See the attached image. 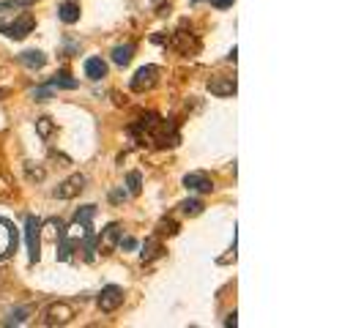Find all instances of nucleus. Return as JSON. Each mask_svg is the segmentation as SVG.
<instances>
[{"instance_id":"1","label":"nucleus","mask_w":364,"mask_h":328,"mask_svg":"<svg viewBox=\"0 0 364 328\" xmlns=\"http://www.w3.org/2000/svg\"><path fill=\"white\" fill-rule=\"evenodd\" d=\"M77 317V307L72 301H53L47 310L41 312V326H66Z\"/></svg>"},{"instance_id":"2","label":"nucleus","mask_w":364,"mask_h":328,"mask_svg":"<svg viewBox=\"0 0 364 328\" xmlns=\"http://www.w3.org/2000/svg\"><path fill=\"white\" fill-rule=\"evenodd\" d=\"M17 244H19L17 227L6 217H0V263L9 260V257L17 252Z\"/></svg>"},{"instance_id":"3","label":"nucleus","mask_w":364,"mask_h":328,"mask_svg":"<svg viewBox=\"0 0 364 328\" xmlns=\"http://www.w3.org/2000/svg\"><path fill=\"white\" fill-rule=\"evenodd\" d=\"M25 241H28V255L31 263H36L41 255V222L36 217L25 219Z\"/></svg>"},{"instance_id":"4","label":"nucleus","mask_w":364,"mask_h":328,"mask_svg":"<svg viewBox=\"0 0 364 328\" xmlns=\"http://www.w3.org/2000/svg\"><path fill=\"white\" fill-rule=\"evenodd\" d=\"M33 28H36V19H33V14H28V11H22L11 25H0V31H3L9 38H14V41L25 38Z\"/></svg>"},{"instance_id":"5","label":"nucleus","mask_w":364,"mask_h":328,"mask_svg":"<svg viewBox=\"0 0 364 328\" xmlns=\"http://www.w3.org/2000/svg\"><path fill=\"white\" fill-rule=\"evenodd\" d=\"M159 66H143V69H137V74L132 77V91L134 93H146V91H151L156 82H159Z\"/></svg>"},{"instance_id":"6","label":"nucleus","mask_w":364,"mask_h":328,"mask_svg":"<svg viewBox=\"0 0 364 328\" xmlns=\"http://www.w3.org/2000/svg\"><path fill=\"white\" fill-rule=\"evenodd\" d=\"M183 189L186 192H195V195H211L214 192V178L208 173H189L183 175Z\"/></svg>"},{"instance_id":"7","label":"nucleus","mask_w":364,"mask_h":328,"mask_svg":"<svg viewBox=\"0 0 364 328\" xmlns=\"http://www.w3.org/2000/svg\"><path fill=\"white\" fill-rule=\"evenodd\" d=\"M99 310L102 312H115L121 304H124V290L118 288V285H107V288H102V293H99Z\"/></svg>"},{"instance_id":"8","label":"nucleus","mask_w":364,"mask_h":328,"mask_svg":"<svg viewBox=\"0 0 364 328\" xmlns=\"http://www.w3.org/2000/svg\"><path fill=\"white\" fill-rule=\"evenodd\" d=\"M82 189H85V175L77 173V175H72V178H66V181L60 183L53 195L58 197V200H72V197H77Z\"/></svg>"},{"instance_id":"9","label":"nucleus","mask_w":364,"mask_h":328,"mask_svg":"<svg viewBox=\"0 0 364 328\" xmlns=\"http://www.w3.org/2000/svg\"><path fill=\"white\" fill-rule=\"evenodd\" d=\"M118 238H121V224H107L105 230H102V236H99V241H96V252H102V255H107V252H112L115 246H118Z\"/></svg>"},{"instance_id":"10","label":"nucleus","mask_w":364,"mask_h":328,"mask_svg":"<svg viewBox=\"0 0 364 328\" xmlns=\"http://www.w3.org/2000/svg\"><path fill=\"white\" fill-rule=\"evenodd\" d=\"M208 91L219 96V99L236 96V80L233 77H214V80H208Z\"/></svg>"},{"instance_id":"11","label":"nucleus","mask_w":364,"mask_h":328,"mask_svg":"<svg viewBox=\"0 0 364 328\" xmlns=\"http://www.w3.org/2000/svg\"><path fill=\"white\" fill-rule=\"evenodd\" d=\"M85 77H88V80H102V77H107V63H105L102 58H88V60H85Z\"/></svg>"},{"instance_id":"12","label":"nucleus","mask_w":364,"mask_h":328,"mask_svg":"<svg viewBox=\"0 0 364 328\" xmlns=\"http://www.w3.org/2000/svg\"><path fill=\"white\" fill-rule=\"evenodd\" d=\"M132 58H134V44H118V47L112 50V63H115V66H129Z\"/></svg>"},{"instance_id":"13","label":"nucleus","mask_w":364,"mask_h":328,"mask_svg":"<svg viewBox=\"0 0 364 328\" xmlns=\"http://www.w3.org/2000/svg\"><path fill=\"white\" fill-rule=\"evenodd\" d=\"M19 60H22L28 69H41V66L47 63V55L38 53V50H28V53L19 55Z\"/></svg>"},{"instance_id":"14","label":"nucleus","mask_w":364,"mask_h":328,"mask_svg":"<svg viewBox=\"0 0 364 328\" xmlns=\"http://www.w3.org/2000/svg\"><path fill=\"white\" fill-rule=\"evenodd\" d=\"M58 19L66 22V25H74V22L80 19V6H77V3H63V6L58 9Z\"/></svg>"},{"instance_id":"15","label":"nucleus","mask_w":364,"mask_h":328,"mask_svg":"<svg viewBox=\"0 0 364 328\" xmlns=\"http://www.w3.org/2000/svg\"><path fill=\"white\" fill-rule=\"evenodd\" d=\"M28 315H31V307L11 310L9 312V317H6V326H25V323H28Z\"/></svg>"},{"instance_id":"16","label":"nucleus","mask_w":364,"mask_h":328,"mask_svg":"<svg viewBox=\"0 0 364 328\" xmlns=\"http://www.w3.org/2000/svg\"><path fill=\"white\" fill-rule=\"evenodd\" d=\"M69 74H60V77H53L47 85L53 88V91H74L77 88V80H66Z\"/></svg>"},{"instance_id":"17","label":"nucleus","mask_w":364,"mask_h":328,"mask_svg":"<svg viewBox=\"0 0 364 328\" xmlns=\"http://www.w3.org/2000/svg\"><path fill=\"white\" fill-rule=\"evenodd\" d=\"M178 208H181L183 217H200L203 208H205V205H203L200 200H183L181 205H178Z\"/></svg>"},{"instance_id":"18","label":"nucleus","mask_w":364,"mask_h":328,"mask_svg":"<svg viewBox=\"0 0 364 328\" xmlns=\"http://www.w3.org/2000/svg\"><path fill=\"white\" fill-rule=\"evenodd\" d=\"M33 3H36V0H3V3H0V11H11V9H14V11H19V9H31Z\"/></svg>"},{"instance_id":"19","label":"nucleus","mask_w":364,"mask_h":328,"mask_svg":"<svg viewBox=\"0 0 364 328\" xmlns=\"http://www.w3.org/2000/svg\"><path fill=\"white\" fill-rule=\"evenodd\" d=\"M140 183H143V178H140V173H129V178H127V192L132 195V197H137L140 195Z\"/></svg>"},{"instance_id":"20","label":"nucleus","mask_w":364,"mask_h":328,"mask_svg":"<svg viewBox=\"0 0 364 328\" xmlns=\"http://www.w3.org/2000/svg\"><path fill=\"white\" fill-rule=\"evenodd\" d=\"M36 126H38V134H41V137H47V134L53 131V124H50V118H38Z\"/></svg>"},{"instance_id":"21","label":"nucleus","mask_w":364,"mask_h":328,"mask_svg":"<svg viewBox=\"0 0 364 328\" xmlns=\"http://www.w3.org/2000/svg\"><path fill=\"white\" fill-rule=\"evenodd\" d=\"M118 246H121V249H137V241H134V238H118Z\"/></svg>"},{"instance_id":"22","label":"nucleus","mask_w":364,"mask_h":328,"mask_svg":"<svg viewBox=\"0 0 364 328\" xmlns=\"http://www.w3.org/2000/svg\"><path fill=\"white\" fill-rule=\"evenodd\" d=\"M154 249H156V241L151 238V241H146V246H143V260H148V257L154 255Z\"/></svg>"},{"instance_id":"23","label":"nucleus","mask_w":364,"mask_h":328,"mask_svg":"<svg viewBox=\"0 0 364 328\" xmlns=\"http://www.w3.org/2000/svg\"><path fill=\"white\" fill-rule=\"evenodd\" d=\"M127 197H129L127 189H118V192H112V195H109V200L112 202H121V200H127Z\"/></svg>"},{"instance_id":"24","label":"nucleus","mask_w":364,"mask_h":328,"mask_svg":"<svg viewBox=\"0 0 364 328\" xmlns=\"http://www.w3.org/2000/svg\"><path fill=\"white\" fill-rule=\"evenodd\" d=\"M233 3H236V0H211V6H214V9H230Z\"/></svg>"},{"instance_id":"25","label":"nucleus","mask_w":364,"mask_h":328,"mask_svg":"<svg viewBox=\"0 0 364 328\" xmlns=\"http://www.w3.org/2000/svg\"><path fill=\"white\" fill-rule=\"evenodd\" d=\"M225 326H238V320H236V312H233V315H228V320H225Z\"/></svg>"}]
</instances>
